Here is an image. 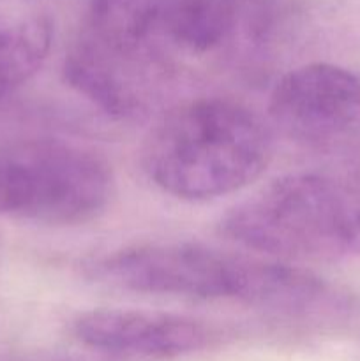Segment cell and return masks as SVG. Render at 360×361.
Here are the masks:
<instances>
[{
  "label": "cell",
  "instance_id": "277c9868",
  "mask_svg": "<svg viewBox=\"0 0 360 361\" xmlns=\"http://www.w3.org/2000/svg\"><path fill=\"white\" fill-rule=\"evenodd\" d=\"M109 164L88 148L56 140L0 145V214L81 224L112 201Z\"/></svg>",
  "mask_w": 360,
  "mask_h": 361
},
{
  "label": "cell",
  "instance_id": "7a4b0ae2",
  "mask_svg": "<svg viewBox=\"0 0 360 361\" xmlns=\"http://www.w3.org/2000/svg\"><path fill=\"white\" fill-rule=\"evenodd\" d=\"M102 282L134 293L236 300L277 310H307L327 288L316 275L279 261L200 243H147L115 250L94 267Z\"/></svg>",
  "mask_w": 360,
  "mask_h": 361
},
{
  "label": "cell",
  "instance_id": "6da1fadb",
  "mask_svg": "<svg viewBox=\"0 0 360 361\" xmlns=\"http://www.w3.org/2000/svg\"><path fill=\"white\" fill-rule=\"evenodd\" d=\"M272 136L256 113L229 99L203 97L169 109L148 133L143 169L164 192L205 201L260 178Z\"/></svg>",
  "mask_w": 360,
  "mask_h": 361
},
{
  "label": "cell",
  "instance_id": "5b68a950",
  "mask_svg": "<svg viewBox=\"0 0 360 361\" xmlns=\"http://www.w3.org/2000/svg\"><path fill=\"white\" fill-rule=\"evenodd\" d=\"M272 122L289 140L316 150L360 143V78L334 63L296 67L275 83Z\"/></svg>",
  "mask_w": 360,
  "mask_h": 361
},
{
  "label": "cell",
  "instance_id": "52a82bcc",
  "mask_svg": "<svg viewBox=\"0 0 360 361\" xmlns=\"http://www.w3.org/2000/svg\"><path fill=\"white\" fill-rule=\"evenodd\" d=\"M52 42L53 21L44 0H0V99L41 69Z\"/></svg>",
  "mask_w": 360,
  "mask_h": 361
},
{
  "label": "cell",
  "instance_id": "8992f818",
  "mask_svg": "<svg viewBox=\"0 0 360 361\" xmlns=\"http://www.w3.org/2000/svg\"><path fill=\"white\" fill-rule=\"evenodd\" d=\"M78 341L94 351L124 358H175L208 348L207 324L179 314L140 309H95L73 323Z\"/></svg>",
  "mask_w": 360,
  "mask_h": 361
},
{
  "label": "cell",
  "instance_id": "ba28073f",
  "mask_svg": "<svg viewBox=\"0 0 360 361\" xmlns=\"http://www.w3.org/2000/svg\"><path fill=\"white\" fill-rule=\"evenodd\" d=\"M0 361H18V360H0Z\"/></svg>",
  "mask_w": 360,
  "mask_h": 361
},
{
  "label": "cell",
  "instance_id": "3957f363",
  "mask_svg": "<svg viewBox=\"0 0 360 361\" xmlns=\"http://www.w3.org/2000/svg\"><path fill=\"white\" fill-rule=\"evenodd\" d=\"M222 235L279 259L360 257V185L325 175H286L221 219Z\"/></svg>",
  "mask_w": 360,
  "mask_h": 361
}]
</instances>
